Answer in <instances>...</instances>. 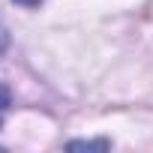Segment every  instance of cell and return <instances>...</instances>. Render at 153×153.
<instances>
[{"label": "cell", "instance_id": "cell-2", "mask_svg": "<svg viewBox=\"0 0 153 153\" xmlns=\"http://www.w3.org/2000/svg\"><path fill=\"white\" fill-rule=\"evenodd\" d=\"M69 147H99V150H108L111 141H105V138H99V141H69Z\"/></svg>", "mask_w": 153, "mask_h": 153}, {"label": "cell", "instance_id": "cell-1", "mask_svg": "<svg viewBox=\"0 0 153 153\" xmlns=\"http://www.w3.org/2000/svg\"><path fill=\"white\" fill-rule=\"evenodd\" d=\"M9 105H12V93H9L6 84H0V126H3V117H6Z\"/></svg>", "mask_w": 153, "mask_h": 153}, {"label": "cell", "instance_id": "cell-4", "mask_svg": "<svg viewBox=\"0 0 153 153\" xmlns=\"http://www.w3.org/2000/svg\"><path fill=\"white\" fill-rule=\"evenodd\" d=\"M15 3H18V6H27V9H33V6H39V3H42V0H15Z\"/></svg>", "mask_w": 153, "mask_h": 153}, {"label": "cell", "instance_id": "cell-3", "mask_svg": "<svg viewBox=\"0 0 153 153\" xmlns=\"http://www.w3.org/2000/svg\"><path fill=\"white\" fill-rule=\"evenodd\" d=\"M6 48H9V33H6V27L0 24V57L6 54Z\"/></svg>", "mask_w": 153, "mask_h": 153}]
</instances>
